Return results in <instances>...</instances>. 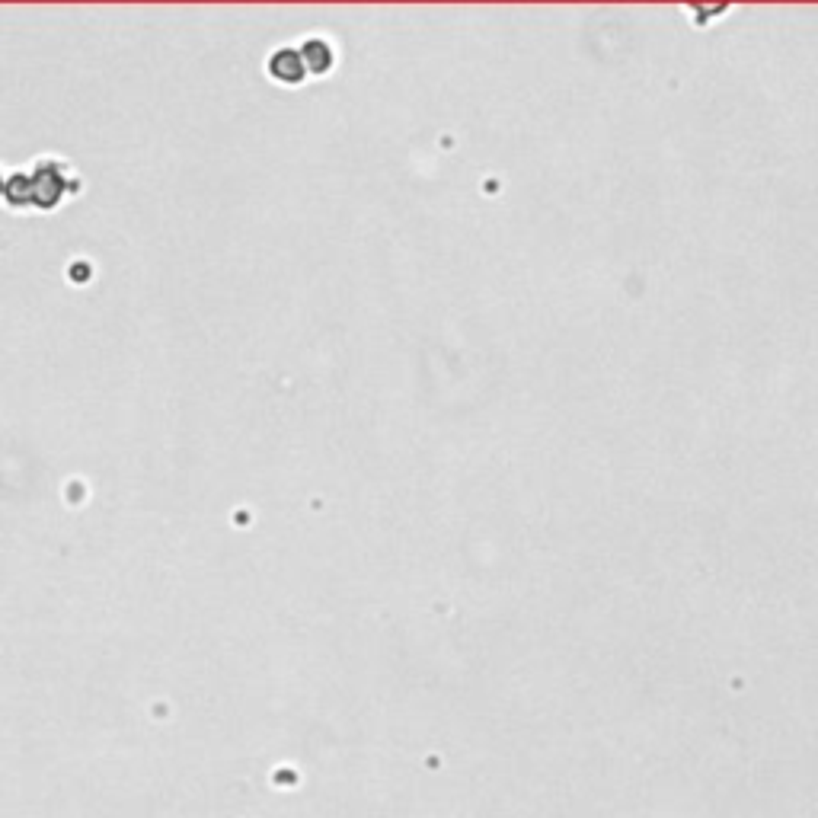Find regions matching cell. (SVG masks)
<instances>
[{"label": "cell", "mask_w": 818, "mask_h": 818, "mask_svg": "<svg viewBox=\"0 0 818 818\" xmlns=\"http://www.w3.org/2000/svg\"><path fill=\"white\" fill-rule=\"evenodd\" d=\"M0 192H4V179H0Z\"/></svg>", "instance_id": "obj_1"}]
</instances>
